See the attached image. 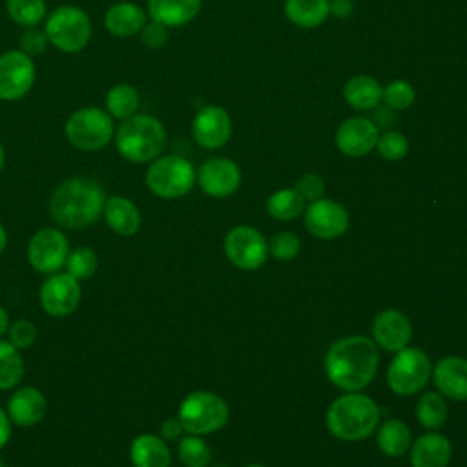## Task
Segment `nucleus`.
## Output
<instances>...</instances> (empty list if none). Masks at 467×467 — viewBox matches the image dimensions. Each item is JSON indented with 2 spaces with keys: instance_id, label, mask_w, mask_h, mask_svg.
I'll return each mask as SVG.
<instances>
[{
  "instance_id": "nucleus-1",
  "label": "nucleus",
  "mask_w": 467,
  "mask_h": 467,
  "mask_svg": "<svg viewBox=\"0 0 467 467\" xmlns=\"http://www.w3.org/2000/svg\"><path fill=\"white\" fill-rule=\"evenodd\" d=\"M378 363L379 352L376 341L367 336H348L328 348L325 372L336 387L347 392H358L372 381Z\"/></svg>"
},
{
  "instance_id": "nucleus-2",
  "label": "nucleus",
  "mask_w": 467,
  "mask_h": 467,
  "mask_svg": "<svg viewBox=\"0 0 467 467\" xmlns=\"http://www.w3.org/2000/svg\"><path fill=\"white\" fill-rule=\"evenodd\" d=\"M102 186L88 177H71L60 182L49 199L51 219L67 230H82L93 224L104 210Z\"/></svg>"
},
{
  "instance_id": "nucleus-3",
  "label": "nucleus",
  "mask_w": 467,
  "mask_h": 467,
  "mask_svg": "<svg viewBox=\"0 0 467 467\" xmlns=\"http://www.w3.org/2000/svg\"><path fill=\"white\" fill-rule=\"evenodd\" d=\"M166 139V128L157 117L135 113L117 126L113 142L122 159L133 164H144L162 153Z\"/></svg>"
},
{
  "instance_id": "nucleus-4",
  "label": "nucleus",
  "mask_w": 467,
  "mask_h": 467,
  "mask_svg": "<svg viewBox=\"0 0 467 467\" xmlns=\"http://www.w3.org/2000/svg\"><path fill=\"white\" fill-rule=\"evenodd\" d=\"M379 421V409L376 401L359 392H348L337 398L328 412V431L347 441H356L370 436Z\"/></svg>"
},
{
  "instance_id": "nucleus-5",
  "label": "nucleus",
  "mask_w": 467,
  "mask_h": 467,
  "mask_svg": "<svg viewBox=\"0 0 467 467\" xmlns=\"http://www.w3.org/2000/svg\"><path fill=\"white\" fill-rule=\"evenodd\" d=\"M115 130V120L99 106L75 109L64 124L67 142L80 151H99L106 148L113 140Z\"/></svg>"
},
{
  "instance_id": "nucleus-6",
  "label": "nucleus",
  "mask_w": 467,
  "mask_h": 467,
  "mask_svg": "<svg viewBox=\"0 0 467 467\" xmlns=\"http://www.w3.org/2000/svg\"><path fill=\"white\" fill-rule=\"evenodd\" d=\"M44 31L49 46L62 53L82 51L93 35L91 20L88 13L77 5H58L47 13L44 20Z\"/></svg>"
},
{
  "instance_id": "nucleus-7",
  "label": "nucleus",
  "mask_w": 467,
  "mask_h": 467,
  "mask_svg": "<svg viewBox=\"0 0 467 467\" xmlns=\"http://www.w3.org/2000/svg\"><path fill=\"white\" fill-rule=\"evenodd\" d=\"M197 181L193 164L181 155H164L151 161L146 170V186L162 199H177L186 195Z\"/></svg>"
},
{
  "instance_id": "nucleus-8",
  "label": "nucleus",
  "mask_w": 467,
  "mask_h": 467,
  "mask_svg": "<svg viewBox=\"0 0 467 467\" xmlns=\"http://www.w3.org/2000/svg\"><path fill=\"white\" fill-rule=\"evenodd\" d=\"M179 421L188 434H210L228 421V405L213 392L195 390L181 401Z\"/></svg>"
},
{
  "instance_id": "nucleus-9",
  "label": "nucleus",
  "mask_w": 467,
  "mask_h": 467,
  "mask_svg": "<svg viewBox=\"0 0 467 467\" xmlns=\"http://www.w3.org/2000/svg\"><path fill=\"white\" fill-rule=\"evenodd\" d=\"M431 378V359L420 348H401L387 370L389 387L401 396L420 392Z\"/></svg>"
},
{
  "instance_id": "nucleus-10",
  "label": "nucleus",
  "mask_w": 467,
  "mask_h": 467,
  "mask_svg": "<svg viewBox=\"0 0 467 467\" xmlns=\"http://www.w3.org/2000/svg\"><path fill=\"white\" fill-rule=\"evenodd\" d=\"M35 60L20 49L0 55V100L15 102L24 99L35 86Z\"/></svg>"
},
{
  "instance_id": "nucleus-11",
  "label": "nucleus",
  "mask_w": 467,
  "mask_h": 467,
  "mask_svg": "<svg viewBox=\"0 0 467 467\" xmlns=\"http://www.w3.org/2000/svg\"><path fill=\"white\" fill-rule=\"evenodd\" d=\"M67 237L58 228H40L27 244V261L40 274L58 272L67 259Z\"/></svg>"
},
{
  "instance_id": "nucleus-12",
  "label": "nucleus",
  "mask_w": 467,
  "mask_h": 467,
  "mask_svg": "<svg viewBox=\"0 0 467 467\" xmlns=\"http://www.w3.org/2000/svg\"><path fill=\"white\" fill-rule=\"evenodd\" d=\"M82 290L78 279L67 272L51 274L40 286L38 299L46 314L53 317H66L73 314L80 303Z\"/></svg>"
},
{
  "instance_id": "nucleus-13",
  "label": "nucleus",
  "mask_w": 467,
  "mask_h": 467,
  "mask_svg": "<svg viewBox=\"0 0 467 467\" xmlns=\"http://www.w3.org/2000/svg\"><path fill=\"white\" fill-rule=\"evenodd\" d=\"M224 252L241 270H255L266 261L268 244L255 228L243 224L226 234Z\"/></svg>"
},
{
  "instance_id": "nucleus-14",
  "label": "nucleus",
  "mask_w": 467,
  "mask_h": 467,
  "mask_svg": "<svg viewBox=\"0 0 467 467\" xmlns=\"http://www.w3.org/2000/svg\"><path fill=\"white\" fill-rule=\"evenodd\" d=\"M308 232L319 239H336L348 228V213L343 204L332 199L312 201L305 213Z\"/></svg>"
},
{
  "instance_id": "nucleus-15",
  "label": "nucleus",
  "mask_w": 467,
  "mask_h": 467,
  "mask_svg": "<svg viewBox=\"0 0 467 467\" xmlns=\"http://www.w3.org/2000/svg\"><path fill=\"white\" fill-rule=\"evenodd\" d=\"M192 133L199 146L217 150L224 146L232 135V120L224 108L204 106L192 120Z\"/></svg>"
},
{
  "instance_id": "nucleus-16",
  "label": "nucleus",
  "mask_w": 467,
  "mask_h": 467,
  "mask_svg": "<svg viewBox=\"0 0 467 467\" xmlns=\"http://www.w3.org/2000/svg\"><path fill=\"white\" fill-rule=\"evenodd\" d=\"M197 182L212 197H228L241 184V170L226 157H213L201 164Z\"/></svg>"
},
{
  "instance_id": "nucleus-17",
  "label": "nucleus",
  "mask_w": 467,
  "mask_h": 467,
  "mask_svg": "<svg viewBox=\"0 0 467 467\" xmlns=\"http://www.w3.org/2000/svg\"><path fill=\"white\" fill-rule=\"evenodd\" d=\"M378 128L370 119L350 117L336 130V146L348 157H363L376 148Z\"/></svg>"
},
{
  "instance_id": "nucleus-18",
  "label": "nucleus",
  "mask_w": 467,
  "mask_h": 467,
  "mask_svg": "<svg viewBox=\"0 0 467 467\" xmlns=\"http://www.w3.org/2000/svg\"><path fill=\"white\" fill-rule=\"evenodd\" d=\"M372 336L381 348L389 352H398L405 348V345L410 341V321L400 310H383L376 316L372 323Z\"/></svg>"
},
{
  "instance_id": "nucleus-19",
  "label": "nucleus",
  "mask_w": 467,
  "mask_h": 467,
  "mask_svg": "<svg viewBox=\"0 0 467 467\" xmlns=\"http://www.w3.org/2000/svg\"><path fill=\"white\" fill-rule=\"evenodd\" d=\"M47 401L36 387L16 389L7 401V416L18 427H33L46 416Z\"/></svg>"
},
{
  "instance_id": "nucleus-20",
  "label": "nucleus",
  "mask_w": 467,
  "mask_h": 467,
  "mask_svg": "<svg viewBox=\"0 0 467 467\" xmlns=\"http://www.w3.org/2000/svg\"><path fill=\"white\" fill-rule=\"evenodd\" d=\"M148 22V13L139 4L122 0L111 4L104 13V27L109 35L128 38L139 35Z\"/></svg>"
},
{
  "instance_id": "nucleus-21",
  "label": "nucleus",
  "mask_w": 467,
  "mask_h": 467,
  "mask_svg": "<svg viewBox=\"0 0 467 467\" xmlns=\"http://www.w3.org/2000/svg\"><path fill=\"white\" fill-rule=\"evenodd\" d=\"M434 383L451 400L467 401V359L458 356L443 358L434 368Z\"/></svg>"
},
{
  "instance_id": "nucleus-22",
  "label": "nucleus",
  "mask_w": 467,
  "mask_h": 467,
  "mask_svg": "<svg viewBox=\"0 0 467 467\" xmlns=\"http://www.w3.org/2000/svg\"><path fill=\"white\" fill-rule=\"evenodd\" d=\"M102 215L108 228L117 235L128 237L140 228V212L137 204L126 197H120V195L106 197Z\"/></svg>"
},
{
  "instance_id": "nucleus-23",
  "label": "nucleus",
  "mask_w": 467,
  "mask_h": 467,
  "mask_svg": "<svg viewBox=\"0 0 467 467\" xmlns=\"http://www.w3.org/2000/svg\"><path fill=\"white\" fill-rule=\"evenodd\" d=\"M201 11V0H148L146 13L151 20L166 26L179 27L192 22Z\"/></svg>"
},
{
  "instance_id": "nucleus-24",
  "label": "nucleus",
  "mask_w": 467,
  "mask_h": 467,
  "mask_svg": "<svg viewBox=\"0 0 467 467\" xmlns=\"http://www.w3.org/2000/svg\"><path fill=\"white\" fill-rule=\"evenodd\" d=\"M451 462V443L440 432H429L416 440L410 451L412 467H447Z\"/></svg>"
},
{
  "instance_id": "nucleus-25",
  "label": "nucleus",
  "mask_w": 467,
  "mask_h": 467,
  "mask_svg": "<svg viewBox=\"0 0 467 467\" xmlns=\"http://www.w3.org/2000/svg\"><path fill=\"white\" fill-rule=\"evenodd\" d=\"M130 460L133 467H170L171 456L162 438L139 434L130 445Z\"/></svg>"
},
{
  "instance_id": "nucleus-26",
  "label": "nucleus",
  "mask_w": 467,
  "mask_h": 467,
  "mask_svg": "<svg viewBox=\"0 0 467 467\" xmlns=\"http://www.w3.org/2000/svg\"><path fill=\"white\" fill-rule=\"evenodd\" d=\"M383 88L379 82L368 75H356L347 80L343 88V97L347 104L354 109H372L381 102Z\"/></svg>"
},
{
  "instance_id": "nucleus-27",
  "label": "nucleus",
  "mask_w": 467,
  "mask_h": 467,
  "mask_svg": "<svg viewBox=\"0 0 467 467\" xmlns=\"http://www.w3.org/2000/svg\"><path fill=\"white\" fill-rule=\"evenodd\" d=\"M140 95L135 86L119 82L111 86L104 97V109L109 113L113 120H126L139 111Z\"/></svg>"
},
{
  "instance_id": "nucleus-28",
  "label": "nucleus",
  "mask_w": 467,
  "mask_h": 467,
  "mask_svg": "<svg viewBox=\"0 0 467 467\" xmlns=\"http://www.w3.org/2000/svg\"><path fill=\"white\" fill-rule=\"evenodd\" d=\"M285 15L299 27H317L330 15L328 0H285Z\"/></svg>"
},
{
  "instance_id": "nucleus-29",
  "label": "nucleus",
  "mask_w": 467,
  "mask_h": 467,
  "mask_svg": "<svg viewBox=\"0 0 467 467\" xmlns=\"http://www.w3.org/2000/svg\"><path fill=\"white\" fill-rule=\"evenodd\" d=\"M410 431L401 420H387L378 431V445L387 456H401L410 447Z\"/></svg>"
},
{
  "instance_id": "nucleus-30",
  "label": "nucleus",
  "mask_w": 467,
  "mask_h": 467,
  "mask_svg": "<svg viewBox=\"0 0 467 467\" xmlns=\"http://www.w3.org/2000/svg\"><path fill=\"white\" fill-rule=\"evenodd\" d=\"M24 378V359L16 347L0 339V390L15 389Z\"/></svg>"
},
{
  "instance_id": "nucleus-31",
  "label": "nucleus",
  "mask_w": 467,
  "mask_h": 467,
  "mask_svg": "<svg viewBox=\"0 0 467 467\" xmlns=\"http://www.w3.org/2000/svg\"><path fill=\"white\" fill-rule=\"evenodd\" d=\"M5 11L20 27L40 26L47 16L46 0H5Z\"/></svg>"
},
{
  "instance_id": "nucleus-32",
  "label": "nucleus",
  "mask_w": 467,
  "mask_h": 467,
  "mask_svg": "<svg viewBox=\"0 0 467 467\" xmlns=\"http://www.w3.org/2000/svg\"><path fill=\"white\" fill-rule=\"evenodd\" d=\"M305 210V199L296 188L274 192L266 201V212L279 221H290Z\"/></svg>"
},
{
  "instance_id": "nucleus-33",
  "label": "nucleus",
  "mask_w": 467,
  "mask_h": 467,
  "mask_svg": "<svg viewBox=\"0 0 467 467\" xmlns=\"http://www.w3.org/2000/svg\"><path fill=\"white\" fill-rule=\"evenodd\" d=\"M416 416L425 429H440L447 420L445 400L436 392H425L416 405Z\"/></svg>"
},
{
  "instance_id": "nucleus-34",
  "label": "nucleus",
  "mask_w": 467,
  "mask_h": 467,
  "mask_svg": "<svg viewBox=\"0 0 467 467\" xmlns=\"http://www.w3.org/2000/svg\"><path fill=\"white\" fill-rule=\"evenodd\" d=\"M67 274H71L75 279H88L91 277L99 268V257L97 254L88 246H78L75 250H69L66 259Z\"/></svg>"
},
{
  "instance_id": "nucleus-35",
  "label": "nucleus",
  "mask_w": 467,
  "mask_h": 467,
  "mask_svg": "<svg viewBox=\"0 0 467 467\" xmlns=\"http://www.w3.org/2000/svg\"><path fill=\"white\" fill-rule=\"evenodd\" d=\"M210 449L197 434H188L179 441V460L186 467H206L210 463Z\"/></svg>"
},
{
  "instance_id": "nucleus-36",
  "label": "nucleus",
  "mask_w": 467,
  "mask_h": 467,
  "mask_svg": "<svg viewBox=\"0 0 467 467\" xmlns=\"http://www.w3.org/2000/svg\"><path fill=\"white\" fill-rule=\"evenodd\" d=\"M381 100L394 109H407L416 100V89L407 80H392L383 88Z\"/></svg>"
},
{
  "instance_id": "nucleus-37",
  "label": "nucleus",
  "mask_w": 467,
  "mask_h": 467,
  "mask_svg": "<svg viewBox=\"0 0 467 467\" xmlns=\"http://www.w3.org/2000/svg\"><path fill=\"white\" fill-rule=\"evenodd\" d=\"M376 148H378V151H379V155L383 159H387V161H400L409 151V140L400 131H385L383 135L378 137Z\"/></svg>"
},
{
  "instance_id": "nucleus-38",
  "label": "nucleus",
  "mask_w": 467,
  "mask_h": 467,
  "mask_svg": "<svg viewBox=\"0 0 467 467\" xmlns=\"http://www.w3.org/2000/svg\"><path fill=\"white\" fill-rule=\"evenodd\" d=\"M47 47H49V40L46 36L44 27H38V26L24 27V31L18 36V49L29 55L31 58L42 55Z\"/></svg>"
},
{
  "instance_id": "nucleus-39",
  "label": "nucleus",
  "mask_w": 467,
  "mask_h": 467,
  "mask_svg": "<svg viewBox=\"0 0 467 467\" xmlns=\"http://www.w3.org/2000/svg\"><path fill=\"white\" fill-rule=\"evenodd\" d=\"M299 237L292 232H279L270 241V252L275 259L288 261L297 255L299 252Z\"/></svg>"
},
{
  "instance_id": "nucleus-40",
  "label": "nucleus",
  "mask_w": 467,
  "mask_h": 467,
  "mask_svg": "<svg viewBox=\"0 0 467 467\" xmlns=\"http://www.w3.org/2000/svg\"><path fill=\"white\" fill-rule=\"evenodd\" d=\"M36 339V328L27 319H18L9 325L7 328V341L16 347L18 350L29 348Z\"/></svg>"
},
{
  "instance_id": "nucleus-41",
  "label": "nucleus",
  "mask_w": 467,
  "mask_h": 467,
  "mask_svg": "<svg viewBox=\"0 0 467 467\" xmlns=\"http://www.w3.org/2000/svg\"><path fill=\"white\" fill-rule=\"evenodd\" d=\"M140 36V42L150 47V49H159L162 47L166 42H168V27L155 22V20H150L146 22V26L140 29L139 33Z\"/></svg>"
},
{
  "instance_id": "nucleus-42",
  "label": "nucleus",
  "mask_w": 467,
  "mask_h": 467,
  "mask_svg": "<svg viewBox=\"0 0 467 467\" xmlns=\"http://www.w3.org/2000/svg\"><path fill=\"white\" fill-rule=\"evenodd\" d=\"M296 190L299 192V195L305 201H317L323 197L325 192V182L319 175L316 173H305L297 182H296Z\"/></svg>"
},
{
  "instance_id": "nucleus-43",
  "label": "nucleus",
  "mask_w": 467,
  "mask_h": 467,
  "mask_svg": "<svg viewBox=\"0 0 467 467\" xmlns=\"http://www.w3.org/2000/svg\"><path fill=\"white\" fill-rule=\"evenodd\" d=\"M328 9L330 15L336 18H347L354 11V2L352 0H328Z\"/></svg>"
},
{
  "instance_id": "nucleus-44",
  "label": "nucleus",
  "mask_w": 467,
  "mask_h": 467,
  "mask_svg": "<svg viewBox=\"0 0 467 467\" xmlns=\"http://www.w3.org/2000/svg\"><path fill=\"white\" fill-rule=\"evenodd\" d=\"M182 423L179 421V418L175 420V418H168V420H164L162 421V425H161V434H162V438H166V440H177L181 434H182Z\"/></svg>"
},
{
  "instance_id": "nucleus-45",
  "label": "nucleus",
  "mask_w": 467,
  "mask_h": 467,
  "mask_svg": "<svg viewBox=\"0 0 467 467\" xmlns=\"http://www.w3.org/2000/svg\"><path fill=\"white\" fill-rule=\"evenodd\" d=\"M11 425H13V421L9 420L7 412L0 407V449L5 447V443L11 438Z\"/></svg>"
},
{
  "instance_id": "nucleus-46",
  "label": "nucleus",
  "mask_w": 467,
  "mask_h": 467,
  "mask_svg": "<svg viewBox=\"0 0 467 467\" xmlns=\"http://www.w3.org/2000/svg\"><path fill=\"white\" fill-rule=\"evenodd\" d=\"M9 316H7V310L0 305V336L2 334H5L7 332V328H9Z\"/></svg>"
},
{
  "instance_id": "nucleus-47",
  "label": "nucleus",
  "mask_w": 467,
  "mask_h": 467,
  "mask_svg": "<svg viewBox=\"0 0 467 467\" xmlns=\"http://www.w3.org/2000/svg\"><path fill=\"white\" fill-rule=\"evenodd\" d=\"M5 246H7V234H5L4 226L0 224V254L5 250Z\"/></svg>"
},
{
  "instance_id": "nucleus-48",
  "label": "nucleus",
  "mask_w": 467,
  "mask_h": 467,
  "mask_svg": "<svg viewBox=\"0 0 467 467\" xmlns=\"http://www.w3.org/2000/svg\"><path fill=\"white\" fill-rule=\"evenodd\" d=\"M4 166H5V151H4V146L0 142V171L4 170Z\"/></svg>"
},
{
  "instance_id": "nucleus-49",
  "label": "nucleus",
  "mask_w": 467,
  "mask_h": 467,
  "mask_svg": "<svg viewBox=\"0 0 467 467\" xmlns=\"http://www.w3.org/2000/svg\"><path fill=\"white\" fill-rule=\"evenodd\" d=\"M246 467H263V465H246Z\"/></svg>"
},
{
  "instance_id": "nucleus-50",
  "label": "nucleus",
  "mask_w": 467,
  "mask_h": 467,
  "mask_svg": "<svg viewBox=\"0 0 467 467\" xmlns=\"http://www.w3.org/2000/svg\"><path fill=\"white\" fill-rule=\"evenodd\" d=\"M0 467H5V465H4V462H2V460H0Z\"/></svg>"
},
{
  "instance_id": "nucleus-51",
  "label": "nucleus",
  "mask_w": 467,
  "mask_h": 467,
  "mask_svg": "<svg viewBox=\"0 0 467 467\" xmlns=\"http://www.w3.org/2000/svg\"><path fill=\"white\" fill-rule=\"evenodd\" d=\"M215 467H226V465H215Z\"/></svg>"
}]
</instances>
